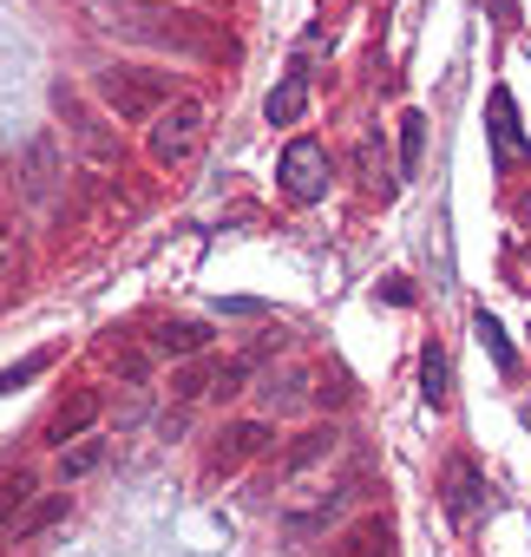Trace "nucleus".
Listing matches in <instances>:
<instances>
[{
  "instance_id": "a878e982",
  "label": "nucleus",
  "mask_w": 531,
  "mask_h": 557,
  "mask_svg": "<svg viewBox=\"0 0 531 557\" xmlns=\"http://www.w3.org/2000/svg\"><path fill=\"white\" fill-rule=\"evenodd\" d=\"M316 400H322V407H342V400H348V374H342V368H329V374H322V387H316Z\"/></svg>"
},
{
  "instance_id": "4468645a",
  "label": "nucleus",
  "mask_w": 531,
  "mask_h": 557,
  "mask_svg": "<svg viewBox=\"0 0 531 557\" xmlns=\"http://www.w3.org/2000/svg\"><path fill=\"white\" fill-rule=\"evenodd\" d=\"M309 112V79L302 73H289L276 92H270V106H262V119H270V125H296Z\"/></svg>"
},
{
  "instance_id": "f8f14e48",
  "label": "nucleus",
  "mask_w": 531,
  "mask_h": 557,
  "mask_svg": "<svg viewBox=\"0 0 531 557\" xmlns=\"http://www.w3.org/2000/svg\"><path fill=\"white\" fill-rule=\"evenodd\" d=\"M492 145H498V164H518V158H524V138H518L511 92H492Z\"/></svg>"
},
{
  "instance_id": "aec40b11",
  "label": "nucleus",
  "mask_w": 531,
  "mask_h": 557,
  "mask_svg": "<svg viewBox=\"0 0 531 557\" xmlns=\"http://www.w3.org/2000/svg\"><path fill=\"white\" fill-rule=\"evenodd\" d=\"M53 518H66V492H53V498H40V505H27V518L14 524L21 537H34V531H47Z\"/></svg>"
},
{
  "instance_id": "6ab92c4d",
  "label": "nucleus",
  "mask_w": 531,
  "mask_h": 557,
  "mask_svg": "<svg viewBox=\"0 0 531 557\" xmlns=\"http://www.w3.org/2000/svg\"><path fill=\"white\" fill-rule=\"evenodd\" d=\"M479 342L492 348V361H498V374H518V355H511V342H505V329H498V322H492L485 309H479Z\"/></svg>"
},
{
  "instance_id": "412c9836",
  "label": "nucleus",
  "mask_w": 531,
  "mask_h": 557,
  "mask_svg": "<svg viewBox=\"0 0 531 557\" xmlns=\"http://www.w3.org/2000/svg\"><path fill=\"white\" fill-rule=\"evenodd\" d=\"M8 283H21V236H14V223H0V289Z\"/></svg>"
},
{
  "instance_id": "f3484780",
  "label": "nucleus",
  "mask_w": 531,
  "mask_h": 557,
  "mask_svg": "<svg viewBox=\"0 0 531 557\" xmlns=\"http://www.w3.org/2000/svg\"><path fill=\"white\" fill-rule=\"evenodd\" d=\"M171 394H177V407H190V400H203V394H217V368H203V361H190L177 381H171Z\"/></svg>"
},
{
  "instance_id": "dca6fc26",
  "label": "nucleus",
  "mask_w": 531,
  "mask_h": 557,
  "mask_svg": "<svg viewBox=\"0 0 531 557\" xmlns=\"http://www.w3.org/2000/svg\"><path fill=\"white\" fill-rule=\"evenodd\" d=\"M420 394H427L433 407H446V355H440V342L420 348Z\"/></svg>"
},
{
  "instance_id": "423d86ee",
  "label": "nucleus",
  "mask_w": 531,
  "mask_h": 557,
  "mask_svg": "<svg viewBox=\"0 0 531 557\" xmlns=\"http://www.w3.org/2000/svg\"><path fill=\"white\" fill-rule=\"evenodd\" d=\"M283 197L289 203H316L322 190H329V151L316 145V138H296L289 151H283Z\"/></svg>"
},
{
  "instance_id": "20e7f679",
  "label": "nucleus",
  "mask_w": 531,
  "mask_h": 557,
  "mask_svg": "<svg viewBox=\"0 0 531 557\" xmlns=\"http://www.w3.org/2000/svg\"><path fill=\"white\" fill-rule=\"evenodd\" d=\"M197 145H203V106H197V99H171V106L151 119V138H145L151 164H158V171H177Z\"/></svg>"
},
{
  "instance_id": "9b49d317",
  "label": "nucleus",
  "mask_w": 531,
  "mask_h": 557,
  "mask_svg": "<svg viewBox=\"0 0 531 557\" xmlns=\"http://www.w3.org/2000/svg\"><path fill=\"white\" fill-rule=\"evenodd\" d=\"M151 348H158V355H171V361H190V355H203V348H210V329H203V322H164V329L151 335Z\"/></svg>"
},
{
  "instance_id": "39448f33",
  "label": "nucleus",
  "mask_w": 531,
  "mask_h": 557,
  "mask_svg": "<svg viewBox=\"0 0 531 557\" xmlns=\"http://www.w3.org/2000/svg\"><path fill=\"white\" fill-rule=\"evenodd\" d=\"M342 433L335 426H309L302 440H289L283 446V459H276V485H296V479H309V472H329L335 459H342Z\"/></svg>"
},
{
  "instance_id": "ddd939ff",
  "label": "nucleus",
  "mask_w": 531,
  "mask_h": 557,
  "mask_svg": "<svg viewBox=\"0 0 531 557\" xmlns=\"http://www.w3.org/2000/svg\"><path fill=\"white\" fill-rule=\"evenodd\" d=\"M387 544H394V531H387V518H361L329 557H387Z\"/></svg>"
},
{
  "instance_id": "a211bd4d",
  "label": "nucleus",
  "mask_w": 531,
  "mask_h": 557,
  "mask_svg": "<svg viewBox=\"0 0 531 557\" xmlns=\"http://www.w3.org/2000/svg\"><path fill=\"white\" fill-rule=\"evenodd\" d=\"M99 459H106V440H79V446H60V472H66V479H86Z\"/></svg>"
},
{
  "instance_id": "7ed1b4c3",
  "label": "nucleus",
  "mask_w": 531,
  "mask_h": 557,
  "mask_svg": "<svg viewBox=\"0 0 531 557\" xmlns=\"http://www.w3.org/2000/svg\"><path fill=\"white\" fill-rule=\"evenodd\" d=\"M53 112H60V125H66V145L86 158V171L112 177V171H119V132H112L73 86H53Z\"/></svg>"
},
{
  "instance_id": "9d476101",
  "label": "nucleus",
  "mask_w": 531,
  "mask_h": 557,
  "mask_svg": "<svg viewBox=\"0 0 531 557\" xmlns=\"http://www.w3.org/2000/svg\"><path fill=\"white\" fill-rule=\"evenodd\" d=\"M479 505H485V479H479L466 459H453V466H446V511H453V518H472Z\"/></svg>"
},
{
  "instance_id": "f257e3e1",
  "label": "nucleus",
  "mask_w": 531,
  "mask_h": 557,
  "mask_svg": "<svg viewBox=\"0 0 531 557\" xmlns=\"http://www.w3.org/2000/svg\"><path fill=\"white\" fill-rule=\"evenodd\" d=\"M86 14L99 34H119L132 47H158L184 60H236V40L223 34V21L190 14L177 0H86Z\"/></svg>"
},
{
  "instance_id": "5701e85b",
  "label": "nucleus",
  "mask_w": 531,
  "mask_h": 557,
  "mask_svg": "<svg viewBox=\"0 0 531 557\" xmlns=\"http://www.w3.org/2000/svg\"><path fill=\"white\" fill-rule=\"evenodd\" d=\"M361 171H368V184H381V190H387V177H381V171H387V158H381V138H374V132L361 138Z\"/></svg>"
},
{
  "instance_id": "bb28decb",
  "label": "nucleus",
  "mask_w": 531,
  "mask_h": 557,
  "mask_svg": "<svg viewBox=\"0 0 531 557\" xmlns=\"http://www.w3.org/2000/svg\"><path fill=\"white\" fill-rule=\"evenodd\" d=\"M112 368H119L125 381H138V374H145V355H138V348H125V355H112Z\"/></svg>"
},
{
  "instance_id": "6e6552de",
  "label": "nucleus",
  "mask_w": 531,
  "mask_h": 557,
  "mask_svg": "<svg viewBox=\"0 0 531 557\" xmlns=\"http://www.w3.org/2000/svg\"><path fill=\"white\" fill-rule=\"evenodd\" d=\"M21 190H27V203H53V197H60V145H53V138H34V145H27Z\"/></svg>"
},
{
  "instance_id": "4be33fe9",
  "label": "nucleus",
  "mask_w": 531,
  "mask_h": 557,
  "mask_svg": "<svg viewBox=\"0 0 531 557\" xmlns=\"http://www.w3.org/2000/svg\"><path fill=\"white\" fill-rule=\"evenodd\" d=\"M420 138H427V125L407 112V119H400V171H407V177L420 171Z\"/></svg>"
},
{
  "instance_id": "f03ea898",
  "label": "nucleus",
  "mask_w": 531,
  "mask_h": 557,
  "mask_svg": "<svg viewBox=\"0 0 531 557\" xmlns=\"http://www.w3.org/2000/svg\"><path fill=\"white\" fill-rule=\"evenodd\" d=\"M92 92H99L106 119H119V125H145V119H158V112L171 106V73H158V66H132V60H112V66L92 73Z\"/></svg>"
},
{
  "instance_id": "2eb2a0df",
  "label": "nucleus",
  "mask_w": 531,
  "mask_h": 557,
  "mask_svg": "<svg viewBox=\"0 0 531 557\" xmlns=\"http://www.w3.org/2000/svg\"><path fill=\"white\" fill-rule=\"evenodd\" d=\"M34 505V472H0V531H14Z\"/></svg>"
},
{
  "instance_id": "393cba45",
  "label": "nucleus",
  "mask_w": 531,
  "mask_h": 557,
  "mask_svg": "<svg viewBox=\"0 0 531 557\" xmlns=\"http://www.w3.org/2000/svg\"><path fill=\"white\" fill-rule=\"evenodd\" d=\"M243 381H249V361H223V368H217V394H223V400L243 394Z\"/></svg>"
},
{
  "instance_id": "b1692460",
  "label": "nucleus",
  "mask_w": 531,
  "mask_h": 557,
  "mask_svg": "<svg viewBox=\"0 0 531 557\" xmlns=\"http://www.w3.org/2000/svg\"><path fill=\"white\" fill-rule=\"evenodd\" d=\"M34 374H47V355H27L21 368H8V374H0V394H14L21 381H34Z\"/></svg>"
},
{
  "instance_id": "0eeeda50",
  "label": "nucleus",
  "mask_w": 531,
  "mask_h": 557,
  "mask_svg": "<svg viewBox=\"0 0 531 557\" xmlns=\"http://www.w3.org/2000/svg\"><path fill=\"white\" fill-rule=\"evenodd\" d=\"M262 446H270V420H230L210 446V472H236L243 459H256Z\"/></svg>"
},
{
  "instance_id": "1a4fd4ad",
  "label": "nucleus",
  "mask_w": 531,
  "mask_h": 557,
  "mask_svg": "<svg viewBox=\"0 0 531 557\" xmlns=\"http://www.w3.org/2000/svg\"><path fill=\"white\" fill-rule=\"evenodd\" d=\"M92 420H99V394H92V387H79V394H66V400L53 407V420H47V446H66V440H86V433H92Z\"/></svg>"
}]
</instances>
